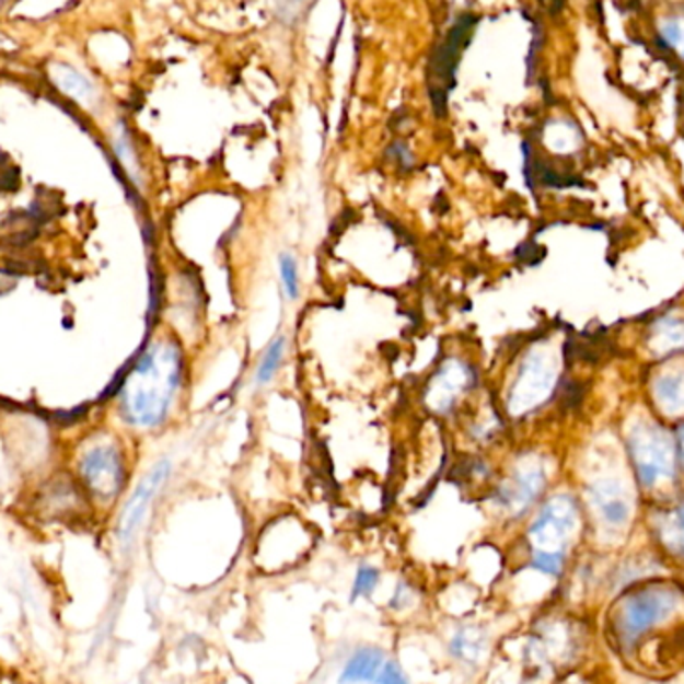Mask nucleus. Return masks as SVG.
<instances>
[{
    "mask_svg": "<svg viewBox=\"0 0 684 684\" xmlns=\"http://www.w3.org/2000/svg\"><path fill=\"white\" fill-rule=\"evenodd\" d=\"M185 372L181 343L169 335L152 338L116 393L120 420L139 432L163 429L183 393Z\"/></svg>",
    "mask_w": 684,
    "mask_h": 684,
    "instance_id": "1",
    "label": "nucleus"
},
{
    "mask_svg": "<svg viewBox=\"0 0 684 684\" xmlns=\"http://www.w3.org/2000/svg\"><path fill=\"white\" fill-rule=\"evenodd\" d=\"M684 613V591L671 580H649L623 592L608 613V630L616 649L635 657L654 633Z\"/></svg>",
    "mask_w": 684,
    "mask_h": 684,
    "instance_id": "2",
    "label": "nucleus"
},
{
    "mask_svg": "<svg viewBox=\"0 0 684 684\" xmlns=\"http://www.w3.org/2000/svg\"><path fill=\"white\" fill-rule=\"evenodd\" d=\"M72 473L93 505H115L128 485L125 444L111 432H93L79 442Z\"/></svg>",
    "mask_w": 684,
    "mask_h": 684,
    "instance_id": "3",
    "label": "nucleus"
},
{
    "mask_svg": "<svg viewBox=\"0 0 684 684\" xmlns=\"http://www.w3.org/2000/svg\"><path fill=\"white\" fill-rule=\"evenodd\" d=\"M478 26L475 12H461L451 28L434 45L427 62V89L437 116H444L449 94L456 86V70Z\"/></svg>",
    "mask_w": 684,
    "mask_h": 684,
    "instance_id": "4",
    "label": "nucleus"
},
{
    "mask_svg": "<svg viewBox=\"0 0 684 684\" xmlns=\"http://www.w3.org/2000/svg\"><path fill=\"white\" fill-rule=\"evenodd\" d=\"M579 521V505L570 495H555L545 500L526 529L529 555H550L569 560Z\"/></svg>",
    "mask_w": 684,
    "mask_h": 684,
    "instance_id": "5",
    "label": "nucleus"
},
{
    "mask_svg": "<svg viewBox=\"0 0 684 684\" xmlns=\"http://www.w3.org/2000/svg\"><path fill=\"white\" fill-rule=\"evenodd\" d=\"M628 453L637 468L638 480L645 487H654L673 475V444L659 427L638 422L628 434Z\"/></svg>",
    "mask_w": 684,
    "mask_h": 684,
    "instance_id": "6",
    "label": "nucleus"
},
{
    "mask_svg": "<svg viewBox=\"0 0 684 684\" xmlns=\"http://www.w3.org/2000/svg\"><path fill=\"white\" fill-rule=\"evenodd\" d=\"M546 475L543 464L533 459H522L511 471V475L502 478L499 487L492 492V505L509 521H521L526 512L533 509L536 500L545 490Z\"/></svg>",
    "mask_w": 684,
    "mask_h": 684,
    "instance_id": "7",
    "label": "nucleus"
},
{
    "mask_svg": "<svg viewBox=\"0 0 684 684\" xmlns=\"http://www.w3.org/2000/svg\"><path fill=\"white\" fill-rule=\"evenodd\" d=\"M555 379L557 374L550 357L543 350H531L522 360L521 369L509 389L507 406L512 415L519 417L531 413L541 403H545L546 396L553 393Z\"/></svg>",
    "mask_w": 684,
    "mask_h": 684,
    "instance_id": "8",
    "label": "nucleus"
},
{
    "mask_svg": "<svg viewBox=\"0 0 684 684\" xmlns=\"http://www.w3.org/2000/svg\"><path fill=\"white\" fill-rule=\"evenodd\" d=\"M173 476V461L171 459H161L152 464L147 471V475L142 476L139 485L130 492L123 512L118 517V541L123 548L132 545V541L137 538L142 524L149 517L152 502L161 495V490L166 487L169 478Z\"/></svg>",
    "mask_w": 684,
    "mask_h": 684,
    "instance_id": "9",
    "label": "nucleus"
},
{
    "mask_svg": "<svg viewBox=\"0 0 684 684\" xmlns=\"http://www.w3.org/2000/svg\"><path fill=\"white\" fill-rule=\"evenodd\" d=\"M492 652V633L487 623L473 616L453 621L451 630L444 637V654L459 671L478 673L485 669Z\"/></svg>",
    "mask_w": 684,
    "mask_h": 684,
    "instance_id": "10",
    "label": "nucleus"
},
{
    "mask_svg": "<svg viewBox=\"0 0 684 684\" xmlns=\"http://www.w3.org/2000/svg\"><path fill=\"white\" fill-rule=\"evenodd\" d=\"M475 384V372L463 359H447L437 372L430 376L429 386L425 391V405L434 415L453 413L459 401Z\"/></svg>",
    "mask_w": 684,
    "mask_h": 684,
    "instance_id": "11",
    "label": "nucleus"
},
{
    "mask_svg": "<svg viewBox=\"0 0 684 684\" xmlns=\"http://www.w3.org/2000/svg\"><path fill=\"white\" fill-rule=\"evenodd\" d=\"M589 500L599 522L608 531L627 526L633 514V500L627 488L615 478H601L589 487Z\"/></svg>",
    "mask_w": 684,
    "mask_h": 684,
    "instance_id": "12",
    "label": "nucleus"
},
{
    "mask_svg": "<svg viewBox=\"0 0 684 684\" xmlns=\"http://www.w3.org/2000/svg\"><path fill=\"white\" fill-rule=\"evenodd\" d=\"M389 652L381 645H357L340 664L337 684H372L381 673Z\"/></svg>",
    "mask_w": 684,
    "mask_h": 684,
    "instance_id": "13",
    "label": "nucleus"
},
{
    "mask_svg": "<svg viewBox=\"0 0 684 684\" xmlns=\"http://www.w3.org/2000/svg\"><path fill=\"white\" fill-rule=\"evenodd\" d=\"M652 531L662 550L674 560L684 563V500H679L673 507L657 512Z\"/></svg>",
    "mask_w": 684,
    "mask_h": 684,
    "instance_id": "14",
    "label": "nucleus"
},
{
    "mask_svg": "<svg viewBox=\"0 0 684 684\" xmlns=\"http://www.w3.org/2000/svg\"><path fill=\"white\" fill-rule=\"evenodd\" d=\"M420 608H422L420 587L406 577L396 580L391 596L386 599L389 615L393 618H401V621H408L410 616L418 615Z\"/></svg>",
    "mask_w": 684,
    "mask_h": 684,
    "instance_id": "15",
    "label": "nucleus"
},
{
    "mask_svg": "<svg viewBox=\"0 0 684 684\" xmlns=\"http://www.w3.org/2000/svg\"><path fill=\"white\" fill-rule=\"evenodd\" d=\"M50 81L57 84L60 93L74 98L81 105H86L89 101L94 98L93 82L89 81L79 70L72 69L65 62H57V65L50 67Z\"/></svg>",
    "mask_w": 684,
    "mask_h": 684,
    "instance_id": "16",
    "label": "nucleus"
},
{
    "mask_svg": "<svg viewBox=\"0 0 684 684\" xmlns=\"http://www.w3.org/2000/svg\"><path fill=\"white\" fill-rule=\"evenodd\" d=\"M285 357H287V337L279 335L268 343L265 352L256 362V369L253 372V383H255L256 391L267 389L268 384L277 379V374L285 364Z\"/></svg>",
    "mask_w": 684,
    "mask_h": 684,
    "instance_id": "17",
    "label": "nucleus"
},
{
    "mask_svg": "<svg viewBox=\"0 0 684 684\" xmlns=\"http://www.w3.org/2000/svg\"><path fill=\"white\" fill-rule=\"evenodd\" d=\"M650 347L657 355H674L684 350V318L679 316H662L661 321L652 328Z\"/></svg>",
    "mask_w": 684,
    "mask_h": 684,
    "instance_id": "18",
    "label": "nucleus"
},
{
    "mask_svg": "<svg viewBox=\"0 0 684 684\" xmlns=\"http://www.w3.org/2000/svg\"><path fill=\"white\" fill-rule=\"evenodd\" d=\"M654 398L666 413H683L684 410V371L662 372L654 381Z\"/></svg>",
    "mask_w": 684,
    "mask_h": 684,
    "instance_id": "19",
    "label": "nucleus"
},
{
    "mask_svg": "<svg viewBox=\"0 0 684 684\" xmlns=\"http://www.w3.org/2000/svg\"><path fill=\"white\" fill-rule=\"evenodd\" d=\"M657 38L684 62V9L662 14L657 23Z\"/></svg>",
    "mask_w": 684,
    "mask_h": 684,
    "instance_id": "20",
    "label": "nucleus"
},
{
    "mask_svg": "<svg viewBox=\"0 0 684 684\" xmlns=\"http://www.w3.org/2000/svg\"><path fill=\"white\" fill-rule=\"evenodd\" d=\"M383 582V570L372 563H360L352 582H350V591H348V601L350 603H359V601H369L374 596V592L381 589Z\"/></svg>",
    "mask_w": 684,
    "mask_h": 684,
    "instance_id": "21",
    "label": "nucleus"
},
{
    "mask_svg": "<svg viewBox=\"0 0 684 684\" xmlns=\"http://www.w3.org/2000/svg\"><path fill=\"white\" fill-rule=\"evenodd\" d=\"M279 280L287 301H299L301 297V268L292 253H280Z\"/></svg>",
    "mask_w": 684,
    "mask_h": 684,
    "instance_id": "22",
    "label": "nucleus"
},
{
    "mask_svg": "<svg viewBox=\"0 0 684 684\" xmlns=\"http://www.w3.org/2000/svg\"><path fill=\"white\" fill-rule=\"evenodd\" d=\"M313 0H275V14L280 23L299 24L306 16Z\"/></svg>",
    "mask_w": 684,
    "mask_h": 684,
    "instance_id": "23",
    "label": "nucleus"
},
{
    "mask_svg": "<svg viewBox=\"0 0 684 684\" xmlns=\"http://www.w3.org/2000/svg\"><path fill=\"white\" fill-rule=\"evenodd\" d=\"M372 684H413L410 683V676L406 673L403 662L395 659V657H389L386 662L381 669V673L376 674L374 683Z\"/></svg>",
    "mask_w": 684,
    "mask_h": 684,
    "instance_id": "24",
    "label": "nucleus"
},
{
    "mask_svg": "<svg viewBox=\"0 0 684 684\" xmlns=\"http://www.w3.org/2000/svg\"><path fill=\"white\" fill-rule=\"evenodd\" d=\"M681 451H683V459H684V429H683V432H681Z\"/></svg>",
    "mask_w": 684,
    "mask_h": 684,
    "instance_id": "25",
    "label": "nucleus"
},
{
    "mask_svg": "<svg viewBox=\"0 0 684 684\" xmlns=\"http://www.w3.org/2000/svg\"><path fill=\"white\" fill-rule=\"evenodd\" d=\"M565 684H587V683H582V681H575V679H572V681H569V683H565Z\"/></svg>",
    "mask_w": 684,
    "mask_h": 684,
    "instance_id": "26",
    "label": "nucleus"
}]
</instances>
